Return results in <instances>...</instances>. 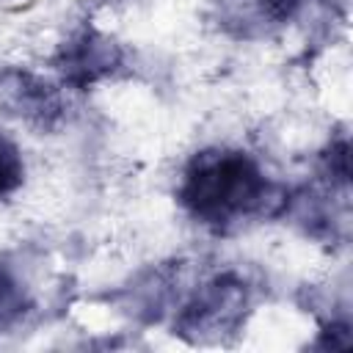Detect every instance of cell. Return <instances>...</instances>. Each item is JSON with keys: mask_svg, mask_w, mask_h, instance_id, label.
<instances>
[{"mask_svg": "<svg viewBox=\"0 0 353 353\" xmlns=\"http://www.w3.org/2000/svg\"><path fill=\"white\" fill-rule=\"evenodd\" d=\"M176 199L196 223L215 232H226L243 221L265 215L279 201L284 204L259 160L229 146L196 152L182 168Z\"/></svg>", "mask_w": 353, "mask_h": 353, "instance_id": "obj_1", "label": "cell"}, {"mask_svg": "<svg viewBox=\"0 0 353 353\" xmlns=\"http://www.w3.org/2000/svg\"><path fill=\"white\" fill-rule=\"evenodd\" d=\"M248 309V284L237 273H218L204 281L174 320V331L190 339H218L232 334Z\"/></svg>", "mask_w": 353, "mask_h": 353, "instance_id": "obj_2", "label": "cell"}, {"mask_svg": "<svg viewBox=\"0 0 353 353\" xmlns=\"http://www.w3.org/2000/svg\"><path fill=\"white\" fill-rule=\"evenodd\" d=\"M0 108L11 119L36 130H52L63 119L61 91L50 80L25 69L0 72Z\"/></svg>", "mask_w": 353, "mask_h": 353, "instance_id": "obj_3", "label": "cell"}, {"mask_svg": "<svg viewBox=\"0 0 353 353\" xmlns=\"http://www.w3.org/2000/svg\"><path fill=\"white\" fill-rule=\"evenodd\" d=\"M121 63V50L113 39L85 28L63 41L58 52V72L72 85H91L108 77Z\"/></svg>", "mask_w": 353, "mask_h": 353, "instance_id": "obj_4", "label": "cell"}, {"mask_svg": "<svg viewBox=\"0 0 353 353\" xmlns=\"http://www.w3.org/2000/svg\"><path fill=\"white\" fill-rule=\"evenodd\" d=\"M25 312H28V292L22 281L6 265H0V331L22 320Z\"/></svg>", "mask_w": 353, "mask_h": 353, "instance_id": "obj_5", "label": "cell"}, {"mask_svg": "<svg viewBox=\"0 0 353 353\" xmlns=\"http://www.w3.org/2000/svg\"><path fill=\"white\" fill-rule=\"evenodd\" d=\"M243 3V17L251 19L248 25H276L290 19L306 0H240Z\"/></svg>", "mask_w": 353, "mask_h": 353, "instance_id": "obj_6", "label": "cell"}, {"mask_svg": "<svg viewBox=\"0 0 353 353\" xmlns=\"http://www.w3.org/2000/svg\"><path fill=\"white\" fill-rule=\"evenodd\" d=\"M25 179V160L19 146L0 132V199L11 196Z\"/></svg>", "mask_w": 353, "mask_h": 353, "instance_id": "obj_7", "label": "cell"}]
</instances>
